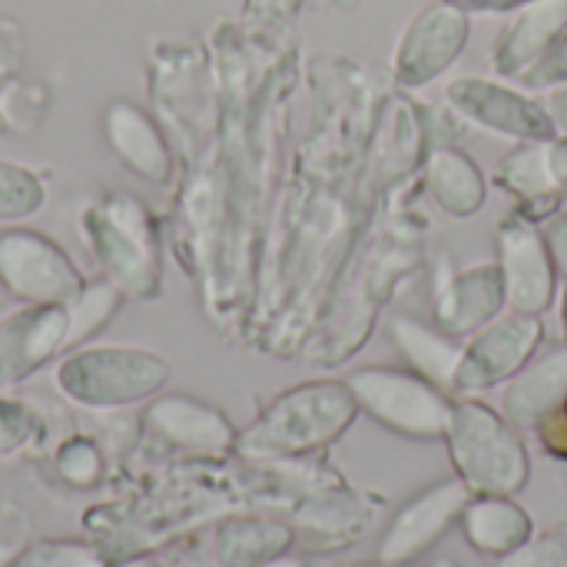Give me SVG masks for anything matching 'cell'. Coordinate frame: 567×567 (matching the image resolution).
Returning a JSON list of instances; mask_svg holds the SVG:
<instances>
[{
  "mask_svg": "<svg viewBox=\"0 0 567 567\" xmlns=\"http://www.w3.org/2000/svg\"><path fill=\"white\" fill-rule=\"evenodd\" d=\"M302 0H249V10L266 17H292Z\"/></svg>",
  "mask_w": 567,
  "mask_h": 567,
  "instance_id": "30",
  "label": "cell"
},
{
  "mask_svg": "<svg viewBox=\"0 0 567 567\" xmlns=\"http://www.w3.org/2000/svg\"><path fill=\"white\" fill-rule=\"evenodd\" d=\"M76 342L80 332L70 302L37 306L10 316L0 326V389L33 375L40 365H47L53 355H60Z\"/></svg>",
  "mask_w": 567,
  "mask_h": 567,
  "instance_id": "13",
  "label": "cell"
},
{
  "mask_svg": "<svg viewBox=\"0 0 567 567\" xmlns=\"http://www.w3.org/2000/svg\"><path fill=\"white\" fill-rule=\"evenodd\" d=\"M462 538L482 558H505L535 535V522L515 495H472L462 518Z\"/></svg>",
  "mask_w": 567,
  "mask_h": 567,
  "instance_id": "18",
  "label": "cell"
},
{
  "mask_svg": "<svg viewBox=\"0 0 567 567\" xmlns=\"http://www.w3.org/2000/svg\"><path fill=\"white\" fill-rule=\"evenodd\" d=\"M56 468H60V475H63L70 485L90 488V485H96V478H100V472H103V458H100V452H96L93 442H86V439H70V442L60 449V455H56Z\"/></svg>",
  "mask_w": 567,
  "mask_h": 567,
  "instance_id": "24",
  "label": "cell"
},
{
  "mask_svg": "<svg viewBox=\"0 0 567 567\" xmlns=\"http://www.w3.org/2000/svg\"><path fill=\"white\" fill-rule=\"evenodd\" d=\"M146 429L166 449L189 458H226L239 445L233 422L193 395H163L146 409Z\"/></svg>",
  "mask_w": 567,
  "mask_h": 567,
  "instance_id": "14",
  "label": "cell"
},
{
  "mask_svg": "<svg viewBox=\"0 0 567 567\" xmlns=\"http://www.w3.org/2000/svg\"><path fill=\"white\" fill-rule=\"evenodd\" d=\"M468 498L472 492L458 475L422 488L392 515V522L385 525L375 545V558L395 565H415L458 525Z\"/></svg>",
  "mask_w": 567,
  "mask_h": 567,
  "instance_id": "9",
  "label": "cell"
},
{
  "mask_svg": "<svg viewBox=\"0 0 567 567\" xmlns=\"http://www.w3.org/2000/svg\"><path fill=\"white\" fill-rule=\"evenodd\" d=\"M505 309V279L498 262H472L435 289V326L452 336H472Z\"/></svg>",
  "mask_w": 567,
  "mask_h": 567,
  "instance_id": "15",
  "label": "cell"
},
{
  "mask_svg": "<svg viewBox=\"0 0 567 567\" xmlns=\"http://www.w3.org/2000/svg\"><path fill=\"white\" fill-rule=\"evenodd\" d=\"M542 346H545L542 316H528L515 309L495 316L465 342L462 365L455 375V399L482 395L508 382Z\"/></svg>",
  "mask_w": 567,
  "mask_h": 567,
  "instance_id": "6",
  "label": "cell"
},
{
  "mask_svg": "<svg viewBox=\"0 0 567 567\" xmlns=\"http://www.w3.org/2000/svg\"><path fill=\"white\" fill-rule=\"evenodd\" d=\"M103 133L106 143L113 146V153L126 163V169H133L136 176L150 179V183H163L169 176V146L163 140V133L156 130V123L126 100L110 103L106 116H103Z\"/></svg>",
  "mask_w": 567,
  "mask_h": 567,
  "instance_id": "20",
  "label": "cell"
},
{
  "mask_svg": "<svg viewBox=\"0 0 567 567\" xmlns=\"http://www.w3.org/2000/svg\"><path fill=\"white\" fill-rule=\"evenodd\" d=\"M256 567H306L302 558H292V555H279V558H272V561H262V565Z\"/></svg>",
  "mask_w": 567,
  "mask_h": 567,
  "instance_id": "31",
  "label": "cell"
},
{
  "mask_svg": "<svg viewBox=\"0 0 567 567\" xmlns=\"http://www.w3.org/2000/svg\"><path fill=\"white\" fill-rule=\"evenodd\" d=\"M432 567H462V565H455L452 558H435V561H432Z\"/></svg>",
  "mask_w": 567,
  "mask_h": 567,
  "instance_id": "34",
  "label": "cell"
},
{
  "mask_svg": "<svg viewBox=\"0 0 567 567\" xmlns=\"http://www.w3.org/2000/svg\"><path fill=\"white\" fill-rule=\"evenodd\" d=\"M169 365L146 349H80L56 365V389L83 409H126L156 395Z\"/></svg>",
  "mask_w": 567,
  "mask_h": 567,
  "instance_id": "4",
  "label": "cell"
},
{
  "mask_svg": "<svg viewBox=\"0 0 567 567\" xmlns=\"http://www.w3.org/2000/svg\"><path fill=\"white\" fill-rule=\"evenodd\" d=\"M567 395V346L551 342L538 349L505 385L502 415L518 432H535L538 422Z\"/></svg>",
  "mask_w": 567,
  "mask_h": 567,
  "instance_id": "16",
  "label": "cell"
},
{
  "mask_svg": "<svg viewBox=\"0 0 567 567\" xmlns=\"http://www.w3.org/2000/svg\"><path fill=\"white\" fill-rule=\"evenodd\" d=\"M339 567H415V565H395V561H362V565H339Z\"/></svg>",
  "mask_w": 567,
  "mask_h": 567,
  "instance_id": "32",
  "label": "cell"
},
{
  "mask_svg": "<svg viewBox=\"0 0 567 567\" xmlns=\"http://www.w3.org/2000/svg\"><path fill=\"white\" fill-rule=\"evenodd\" d=\"M495 183L518 199V216L535 226L548 223L555 213H561L558 206L567 193V140L551 136L522 143L498 163Z\"/></svg>",
  "mask_w": 567,
  "mask_h": 567,
  "instance_id": "12",
  "label": "cell"
},
{
  "mask_svg": "<svg viewBox=\"0 0 567 567\" xmlns=\"http://www.w3.org/2000/svg\"><path fill=\"white\" fill-rule=\"evenodd\" d=\"M43 193L40 183L30 173L0 166V216H20V213H33L40 206Z\"/></svg>",
  "mask_w": 567,
  "mask_h": 567,
  "instance_id": "25",
  "label": "cell"
},
{
  "mask_svg": "<svg viewBox=\"0 0 567 567\" xmlns=\"http://www.w3.org/2000/svg\"><path fill=\"white\" fill-rule=\"evenodd\" d=\"M296 535L272 518H229L216 532V558L223 567H256L289 555Z\"/></svg>",
  "mask_w": 567,
  "mask_h": 567,
  "instance_id": "22",
  "label": "cell"
},
{
  "mask_svg": "<svg viewBox=\"0 0 567 567\" xmlns=\"http://www.w3.org/2000/svg\"><path fill=\"white\" fill-rule=\"evenodd\" d=\"M37 435V419L20 405L0 399V458L20 452Z\"/></svg>",
  "mask_w": 567,
  "mask_h": 567,
  "instance_id": "26",
  "label": "cell"
},
{
  "mask_svg": "<svg viewBox=\"0 0 567 567\" xmlns=\"http://www.w3.org/2000/svg\"><path fill=\"white\" fill-rule=\"evenodd\" d=\"M449 106L472 120L475 126L518 140V143H535V140H551L558 136L555 116L528 93L485 80V76H458L445 90Z\"/></svg>",
  "mask_w": 567,
  "mask_h": 567,
  "instance_id": "10",
  "label": "cell"
},
{
  "mask_svg": "<svg viewBox=\"0 0 567 567\" xmlns=\"http://www.w3.org/2000/svg\"><path fill=\"white\" fill-rule=\"evenodd\" d=\"M389 339L399 349V355L405 359V369L419 372L422 379L435 382L439 389H445L455 399V375H458L462 352H465L458 336H452L442 326L425 322L419 316L399 312L389 319Z\"/></svg>",
  "mask_w": 567,
  "mask_h": 567,
  "instance_id": "17",
  "label": "cell"
},
{
  "mask_svg": "<svg viewBox=\"0 0 567 567\" xmlns=\"http://www.w3.org/2000/svg\"><path fill=\"white\" fill-rule=\"evenodd\" d=\"M452 3L462 7L465 13H515L532 0H452Z\"/></svg>",
  "mask_w": 567,
  "mask_h": 567,
  "instance_id": "29",
  "label": "cell"
},
{
  "mask_svg": "<svg viewBox=\"0 0 567 567\" xmlns=\"http://www.w3.org/2000/svg\"><path fill=\"white\" fill-rule=\"evenodd\" d=\"M93 252L100 266H106L110 279L136 296L150 299L159 289V252L150 213L126 196H113L86 216Z\"/></svg>",
  "mask_w": 567,
  "mask_h": 567,
  "instance_id": "5",
  "label": "cell"
},
{
  "mask_svg": "<svg viewBox=\"0 0 567 567\" xmlns=\"http://www.w3.org/2000/svg\"><path fill=\"white\" fill-rule=\"evenodd\" d=\"M0 282L10 296L33 306L73 302L83 292V279L70 256L33 229L0 233Z\"/></svg>",
  "mask_w": 567,
  "mask_h": 567,
  "instance_id": "7",
  "label": "cell"
},
{
  "mask_svg": "<svg viewBox=\"0 0 567 567\" xmlns=\"http://www.w3.org/2000/svg\"><path fill=\"white\" fill-rule=\"evenodd\" d=\"M498 269L505 279V306L515 312L542 316L555 306L558 269L548 252L542 226L512 213L498 226Z\"/></svg>",
  "mask_w": 567,
  "mask_h": 567,
  "instance_id": "11",
  "label": "cell"
},
{
  "mask_svg": "<svg viewBox=\"0 0 567 567\" xmlns=\"http://www.w3.org/2000/svg\"><path fill=\"white\" fill-rule=\"evenodd\" d=\"M123 567H169V565H159V561H133V565H123Z\"/></svg>",
  "mask_w": 567,
  "mask_h": 567,
  "instance_id": "35",
  "label": "cell"
},
{
  "mask_svg": "<svg viewBox=\"0 0 567 567\" xmlns=\"http://www.w3.org/2000/svg\"><path fill=\"white\" fill-rule=\"evenodd\" d=\"M561 329H565V346H567V286L561 292Z\"/></svg>",
  "mask_w": 567,
  "mask_h": 567,
  "instance_id": "33",
  "label": "cell"
},
{
  "mask_svg": "<svg viewBox=\"0 0 567 567\" xmlns=\"http://www.w3.org/2000/svg\"><path fill=\"white\" fill-rule=\"evenodd\" d=\"M346 382L359 402V412H365L375 425L412 442L445 439L455 399L419 372L399 365H369L352 372Z\"/></svg>",
  "mask_w": 567,
  "mask_h": 567,
  "instance_id": "3",
  "label": "cell"
},
{
  "mask_svg": "<svg viewBox=\"0 0 567 567\" xmlns=\"http://www.w3.org/2000/svg\"><path fill=\"white\" fill-rule=\"evenodd\" d=\"M468 43V13L452 0L425 3L402 30L392 50V73L399 86L419 90L439 80Z\"/></svg>",
  "mask_w": 567,
  "mask_h": 567,
  "instance_id": "8",
  "label": "cell"
},
{
  "mask_svg": "<svg viewBox=\"0 0 567 567\" xmlns=\"http://www.w3.org/2000/svg\"><path fill=\"white\" fill-rule=\"evenodd\" d=\"M545 243H548V252L555 259V269H558V279H565L567 286V213H555L548 223H545Z\"/></svg>",
  "mask_w": 567,
  "mask_h": 567,
  "instance_id": "28",
  "label": "cell"
},
{
  "mask_svg": "<svg viewBox=\"0 0 567 567\" xmlns=\"http://www.w3.org/2000/svg\"><path fill=\"white\" fill-rule=\"evenodd\" d=\"M567 0H532L518 10L515 23L495 47V70L505 76H525L565 33Z\"/></svg>",
  "mask_w": 567,
  "mask_h": 567,
  "instance_id": "19",
  "label": "cell"
},
{
  "mask_svg": "<svg viewBox=\"0 0 567 567\" xmlns=\"http://www.w3.org/2000/svg\"><path fill=\"white\" fill-rule=\"evenodd\" d=\"M359 402L342 379H319L302 382L276 395L262 415L239 432L236 452L246 458H302L312 452L329 449L346 435V429L355 422Z\"/></svg>",
  "mask_w": 567,
  "mask_h": 567,
  "instance_id": "1",
  "label": "cell"
},
{
  "mask_svg": "<svg viewBox=\"0 0 567 567\" xmlns=\"http://www.w3.org/2000/svg\"><path fill=\"white\" fill-rule=\"evenodd\" d=\"M442 442L449 445L455 475L472 495H518L532 478V458L522 432L475 395L455 399Z\"/></svg>",
  "mask_w": 567,
  "mask_h": 567,
  "instance_id": "2",
  "label": "cell"
},
{
  "mask_svg": "<svg viewBox=\"0 0 567 567\" xmlns=\"http://www.w3.org/2000/svg\"><path fill=\"white\" fill-rule=\"evenodd\" d=\"M425 186L442 213L452 219H468L485 206L488 183L478 163L458 146H435L425 159Z\"/></svg>",
  "mask_w": 567,
  "mask_h": 567,
  "instance_id": "21",
  "label": "cell"
},
{
  "mask_svg": "<svg viewBox=\"0 0 567 567\" xmlns=\"http://www.w3.org/2000/svg\"><path fill=\"white\" fill-rule=\"evenodd\" d=\"M535 439L542 452L555 462H567V395L538 422Z\"/></svg>",
  "mask_w": 567,
  "mask_h": 567,
  "instance_id": "27",
  "label": "cell"
},
{
  "mask_svg": "<svg viewBox=\"0 0 567 567\" xmlns=\"http://www.w3.org/2000/svg\"><path fill=\"white\" fill-rule=\"evenodd\" d=\"M495 567H567V525L535 532L525 545L498 558Z\"/></svg>",
  "mask_w": 567,
  "mask_h": 567,
  "instance_id": "23",
  "label": "cell"
}]
</instances>
